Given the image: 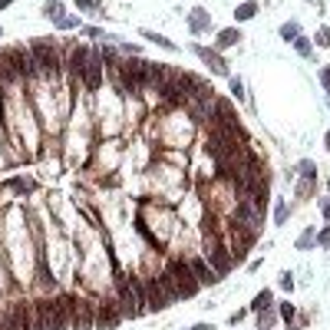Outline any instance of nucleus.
Wrapping results in <instances>:
<instances>
[{"label": "nucleus", "instance_id": "obj_11", "mask_svg": "<svg viewBox=\"0 0 330 330\" xmlns=\"http://www.w3.org/2000/svg\"><path fill=\"white\" fill-rule=\"evenodd\" d=\"M30 327V307L27 304H17L13 307V317H10V330H27Z\"/></svg>", "mask_w": 330, "mask_h": 330}, {"label": "nucleus", "instance_id": "obj_8", "mask_svg": "<svg viewBox=\"0 0 330 330\" xmlns=\"http://www.w3.org/2000/svg\"><path fill=\"white\" fill-rule=\"evenodd\" d=\"M93 327H102V330H116L119 327V314H116V307H102L96 310V320H93Z\"/></svg>", "mask_w": 330, "mask_h": 330}, {"label": "nucleus", "instance_id": "obj_20", "mask_svg": "<svg viewBox=\"0 0 330 330\" xmlns=\"http://www.w3.org/2000/svg\"><path fill=\"white\" fill-rule=\"evenodd\" d=\"M76 7H79V10H96L99 0H76Z\"/></svg>", "mask_w": 330, "mask_h": 330}, {"label": "nucleus", "instance_id": "obj_9", "mask_svg": "<svg viewBox=\"0 0 330 330\" xmlns=\"http://www.w3.org/2000/svg\"><path fill=\"white\" fill-rule=\"evenodd\" d=\"M86 60H89V50H86V46H73V50H69V69H73L76 76H83Z\"/></svg>", "mask_w": 330, "mask_h": 330}, {"label": "nucleus", "instance_id": "obj_21", "mask_svg": "<svg viewBox=\"0 0 330 330\" xmlns=\"http://www.w3.org/2000/svg\"><path fill=\"white\" fill-rule=\"evenodd\" d=\"M43 13H46V17H56V20H60V3H46Z\"/></svg>", "mask_w": 330, "mask_h": 330}, {"label": "nucleus", "instance_id": "obj_7", "mask_svg": "<svg viewBox=\"0 0 330 330\" xmlns=\"http://www.w3.org/2000/svg\"><path fill=\"white\" fill-rule=\"evenodd\" d=\"M208 261L215 264V271H218V277H221V274H228V271H231V254L225 251V248H221L218 241H211V244H208Z\"/></svg>", "mask_w": 330, "mask_h": 330}, {"label": "nucleus", "instance_id": "obj_23", "mask_svg": "<svg viewBox=\"0 0 330 330\" xmlns=\"http://www.w3.org/2000/svg\"><path fill=\"white\" fill-rule=\"evenodd\" d=\"M13 188H20V192H27V188H33V182H27V178H17V182H10Z\"/></svg>", "mask_w": 330, "mask_h": 330}, {"label": "nucleus", "instance_id": "obj_12", "mask_svg": "<svg viewBox=\"0 0 330 330\" xmlns=\"http://www.w3.org/2000/svg\"><path fill=\"white\" fill-rule=\"evenodd\" d=\"M248 248H251V231L234 225V254H238V258H244V254H248Z\"/></svg>", "mask_w": 330, "mask_h": 330}, {"label": "nucleus", "instance_id": "obj_4", "mask_svg": "<svg viewBox=\"0 0 330 330\" xmlns=\"http://www.w3.org/2000/svg\"><path fill=\"white\" fill-rule=\"evenodd\" d=\"M145 297H149V300H145V307H152V310H165L168 304H175V297L165 291V284L159 281V277L145 284Z\"/></svg>", "mask_w": 330, "mask_h": 330}, {"label": "nucleus", "instance_id": "obj_19", "mask_svg": "<svg viewBox=\"0 0 330 330\" xmlns=\"http://www.w3.org/2000/svg\"><path fill=\"white\" fill-rule=\"evenodd\" d=\"M281 36H284V40H297V23H284V27H281Z\"/></svg>", "mask_w": 330, "mask_h": 330}, {"label": "nucleus", "instance_id": "obj_22", "mask_svg": "<svg viewBox=\"0 0 330 330\" xmlns=\"http://www.w3.org/2000/svg\"><path fill=\"white\" fill-rule=\"evenodd\" d=\"M231 93L238 99H244V89H241V79H231Z\"/></svg>", "mask_w": 330, "mask_h": 330}, {"label": "nucleus", "instance_id": "obj_13", "mask_svg": "<svg viewBox=\"0 0 330 330\" xmlns=\"http://www.w3.org/2000/svg\"><path fill=\"white\" fill-rule=\"evenodd\" d=\"M188 267H192V274H195L198 281H218V274H211V271H208V264H205V261H198V258H195V261H188Z\"/></svg>", "mask_w": 330, "mask_h": 330}, {"label": "nucleus", "instance_id": "obj_18", "mask_svg": "<svg viewBox=\"0 0 330 330\" xmlns=\"http://www.w3.org/2000/svg\"><path fill=\"white\" fill-rule=\"evenodd\" d=\"M267 304H271V291H261V294H258V300H254V310H264Z\"/></svg>", "mask_w": 330, "mask_h": 330}, {"label": "nucleus", "instance_id": "obj_32", "mask_svg": "<svg viewBox=\"0 0 330 330\" xmlns=\"http://www.w3.org/2000/svg\"><path fill=\"white\" fill-rule=\"evenodd\" d=\"M0 33H3V30H0Z\"/></svg>", "mask_w": 330, "mask_h": 330}, {"label": "nucleus", "instance_id": "obj_10", "mask_svg": "<svg viewBox=\"0 0 330 330\" xmlns=\"http://www.w3.org/2000/svg\"><path fill=\"white\" fill-rule=\"evenodd\" d=\"M198 56H201V60H205L218 76H228V66H225V60H221L218 53H211V50H205V46H198Z\"/></svg>", "mask_w": 330, "mask_h": 330}, {"label": "nucleus", "instance_id": "obj_26", "mask_svg": "<svg viewBox=\"0 0 330 330\" xmlns=\"http://www.w3.org/2000/svg\"><path fill=\"white\" fill-rule=\"evenodd\" d=\"M320 244H324V248L330 244V228H324V231H320Z\"/></svg>", "mask_w": 330, "mask_h": 330}, {"label": "nucleus", "instance_id": "obj_28", "mask_svg": "<svg viewBox=\"0 0 330 330\" xmlns=\"http://www.w3.org/2000/svg\"><path fill=\"white\" fill-rule=\"evenodd\" d=\"M188 330H208V324H195V327H188Z\"/></svg>", "mask_w": 330, "mask_h": 330}, {"label": "nucleus", "instance_id": "obj_16", "mask_svg": "<svg viewBox=\"0 0 330 330\" xmlns=\"http://www.w3.org/2000/svg\"><path fill=\"white\" fill-rule=\"evenodd\" d=\"M238 36H241V33H238V30H221L218 43H221V46H231V43H238Z\"/></svg>", "mask_w": 330, "mask_h": 330}, {"label": "nucleus", "instance_id": "obj_5", "mask_svg": "<svg viewBox=\"0 0 330 330\" xmlns=\"http://www.w3.org/2000/svg\"><path fill=\"white\" fill-rule=\"evenodd\" d=\"M119 79H122V89H139V86H145V63H142V60H126Z\"/></svg>", "mask_w": 330, "mask_h": 330}, {"label": "nucleus", "instance_id": "obj_24", "mask_svg": "<svg viewBox=\"0 0 330 330\" xmlns=\"http://www.w3.org/2000/svg\"><path fill=\"white\" fill-rule=\"evenodd\" d=\"M317 43H320V46H327V43H330V30H320V36H317Z\"/></svg>", "mask_w": 330, "mask_h": 330}, {"label": "nucleus", "instance_id": "obj_17", "mask_svg": "<svg viewBox=\"0 0 330 330\" xmlns=\"http://www.w3.org/2000/svg\"><path fill=\"white\" fill-rule=\"evenodd\" d=\"M145 33V40H152V43H159V46H165V50H172V43L165 40V36H159V33H149V30H142Z\"/></svg>", "mask_w": 330, "mask_h": 330}, {"label": "nucleus", "instance_id": "obj_27", "mask_svg": "<svg viewBox=\"0 0 330 330\" xmlns=\"http://www.w3.org/2000/svg\"><path fill=\"white\" fill-rule=\"evenodd\" d=\"M281 314H284L287 320H294V307H291V304H284V307H281Z\"/></svg>", "mask_w": 330, "mask_h": 330}, {"label": "nucleus", "instance_id": "obj_31", "mask_svg": "<svg viewBox=\"0 0 330 330\" xmlns=\"http://www.w3.org/2000/svg\"><path fill=\"white\" fill-rule=\"evenodd\" d=\"M327 149H330V135H327Z\"/></svg>", "mask_w": 330, "mask_h": 330}, {"label": "nucleus", "instance_id": "obj_29", "mask_svg": "<svg viewBox=\"0 0 330 330\" xmlns=\"http://www.w3.org/2000/svg\"><path fill=\"white\" fill-rule=\"evenodd\" d=\"M13 0H0V10H7V7H10Z\"/></svg>", "mask_w": 330, "mask_h": 330}, {"label": "nucleus", "instance_id": "obj_30", "mask_svg": "<svg viewBox=\"0 0 330 330\" xmlns=\"http://www.w3.org/2000/svg\"><path fill=\"white\" fill-rule=\"evenodd\" d=\"M0 330H3V317H0Z\"/></svg>", "mask_w": 330, "mask_h": 330}, {"label": "nucleus", "instance_id": "obj_1", "mask_svg": "<svg viewBox=\"0 0 330 330\" xmlns=\"http://www.w3.org/2000/svg\"><path fill=\"white\" fill-rule=\"evenodd\" d=\"M168 281L175 284V291H178V297H192L198 291V277L192 274V267H188L185 261H172L168 264Z\"/></svg>", "mask_w": 330, "mask_h": 330}, {"label": "nucleus", "instance_id": "obj_2", "mask_svg": "<svg viewBox=\"0 0 330 330\" xmlns=\"http://www.w3.org/2000/svg\"><path fill=\"white\" fill-rule=\"evenodd\" d=\"M30 53H33V63H36V69H46V73H56V69H60V60H56L53 43L36 40V43H30Z\"/></svg>", "mask_w": 330, "mask_h": 330}, {"label": "nucleus", "instance_id": "obj_25", "mask_svg": "<svg viewBox=\"0 0 330 330\" xmlns=\"http://www.w3.org/2000/svg\"><path fill=\"white\" fill-rule=\"evenodd\" d=\"M310 241H314V231H307V234L300 238V248H310Z\"/></svg>", "mask_w": 330, "mask_h": 330}, {"label": "nucleus", "instance_id": "obj_14", "mask_svg": "<svg viewBox=\"0 0 330 330\" xmlns=\"http://www.w3.org/2000/svg\"><path fill=\"white\" fill-rule=\"evenodd\" d=\"M10 79H17V73L10 69V60H7V50L0 53V83H10Z\"/></svg>", "mask_w": 330, "mask_h": 330}, {"label": "nucleus", "instance_id": "obj_15", "mask_svg": "<svg viewBox=\"0 0 330 330\" xmlns=\"http://www.w3.org/2000/svg\"><path fill=\"white\" fill-rule=\"evenodd\" d=\"M254 13H258V3L248 0V3H241V10H238V20H251Z\"/></svg>", "mask_w": 330, "mask_h": 330}, {"label": "nucleus", "instance_id": "obj_6", "mask_svg": "<svg viewBox=\"0 0 330 330\" xmlns=\"http://www.w3.org/2000/svg\"><path fill=\"white\" fill-rule=\"evenodd\" d=\"M102 53H89V60H86V69H83V83H86V89H99V83H102Z\"/></svg>", "mask_w": 330, "mask_h": 330}, {"label": "nucleus", "instance_id": "obj_3", "mask_svg": "<svg viewBox=\"0 0 330 330\" xmlns=\"http://www.w3.org/2000/svg\"><path fill=\"white\" fill-rule=\"evenodd\" d=\"M7 60H10V69L17 73V76H33V73H36L33 53L23 50V46H10V50H7Z\"/></svg>", "mask_w": 330, "mask_h": 330}]
</instances>
